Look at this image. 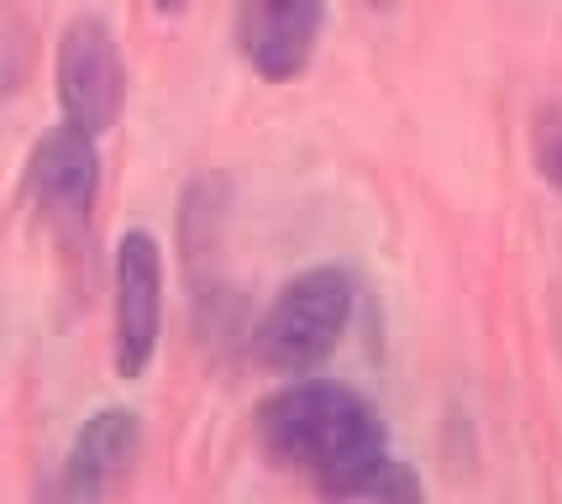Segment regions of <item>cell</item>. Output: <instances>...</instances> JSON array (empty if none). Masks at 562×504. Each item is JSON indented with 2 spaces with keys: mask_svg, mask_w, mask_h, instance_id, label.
I'll list each match as a JSON object with an SVG mask.
<instances>
[{
  "mask_svg": "<svg viewBox=\"0 0 562 504\" xmlns=\"http://www.w3.org/2000/svg\"><path fill=\"white\" fill-rule=\"evenodd\" d=\"M263 452L326 500H420L416 473L390 457V432L358 389L326 379H294L258 405Z\"/></svg>",
  "mask_w": 562,
  "mask_h": 504,
  "instance_id": "1",
  "label": "cell"
},
{
  "mask_svg": "<svg viewBox=\"0 0 562 504\" xmlns=\"http://www.w3.org/2000/svg\"><path fill=\"white\" fill-rule=\"evenodd\" d=\"M32 69V32L11 0H0V96H16Z\"/></svg>",
  "mask_w": 562,
  "mask_h": 504,
  "instance_id": "8",
  "label": "cell"
},
{
  "mask_svg": "<svg viewBox=\"0 0 562 504\" xmlns=\"http://www.w3.org/2000/svg\"><path fill=\"white\" fill-rule=\"evenodd\" d=\"M95 179H100V153H95V132H85L79 121H58L48 137L32 153V194L53 221L79 226L90 216V200H95Z\"/></svg>",
  "mask_w": 562,
  "mask_h": 504,
  "instance_id": "6",
  "label": "cell"
},
{
  "mask_svg": "<svg viewBox=\"0 0 562 504\" xmlns=\"http://www.w3.org/2000/svg\"><path fill=\"white\" fill-rule=\"evenodd\" d=\"M531 147H537L541 179L562 194V105H541L537 126H531Z\"/></svg>",
  "mask_w": 562,
  "mask_h": 504,
  "instance_id": "9",
  "label": "cell"
},
{
  "mask_svg": "<svg viewBox=\"0 0 562 504\" xmlns=\"http://www.w3.org/2000/svg\"><path fill=\"white\" fill-rule=\"evenodd\" d=\"M368 5H379V11H384V5H390V0H368Z\"/></svg>",
  "mask_w": 562,
  "mask_h": 504,
  "instance_id": "11",
  "label": "cell"
},
{
  "mask_svg": "<svg viewBox=\"0 0 562 504\" xmlns=\"http://www.w3.org/2000/svg\"><path fill=\"white\" fill-rule=\"evenodd\" d=\"M352 321V279L342 268H305L273 294L269 315L252 332V358L269 373L305 379L337 352Z\"/></svg>",
  "mask_w": 562,
  "mask_h": 504,
  "instance_id": "2",
  "label": "cell"
},
{
  "mask_svg": "<svg viewBox=\"0 0 562 504\" xmlns=\"http://www.w3.org/2000/svg\"><path fill=\"white\" fill-rule=\"evenodd\" d=\"M158 11H184V0H153Z\"/></svg>",
  "mask_w": 562,
  "mask_h": 504,
  "instance_id": "10",
  "label": "cell"
},
{
  "mask_svg": "<svg viewBox=\"0 0 562 504\" xmlns=\"http://www.w3.org/2000/svg\"><path fill=\"white\" fill-rule=\"evenodd\" d=\"M321 26H326V0H243L237 5V48L258 79L290 85L311 69Z\"/></svg>",
  "mask_w": 562,
  "mask_h": 504,
  "instance_id": "5",
  "label": "cell"
},
{
  "mask_svg": "<svg viewBox=\"0 0 562 504\" xmlns=\"http://www.w3.org/2000/svg\"><path fill=\"white\" fill-rule=\"evenodd\" d=\"M137 441H143V426H137L132 410H122V405L95 410L69 447L64 494L69 500H100L105 489H116L122 473L132 468V457H137Z\"/></svg>",
  "mask_w": 562,
  "mask_h": 504,
  "instance_id": "7",
  "label": "cell"
},
{
  "mask_svg": "<svg viewBox=\"0 0 562 504\" xmlns=\"http://www.w3.org/2000/svg\"><path fill=\"white\" fill-rule=\"evenodd\" d=\"M58 105H64V116L79 121L95 137L122 121L126 105L122 48H116L111 26L95 22V16H79V22L64 26V43H58Z\"/></svg>",
  "mask_w": 562,
  "mask_h": 504,
  "instance_id": "3",
  "label": "cell"
},
{
  "mask_svg": "<svg viewBox=\"0 0 562 504\" xmlns=\"http://www.w3.org/2000/svg\"><path fill=\"white\" fill-rule=\"evenodd\" d=\"M164 332V253L153 232L116 242V373L143 379Z\"/></svg>",
  "mask_w": 562,
  "mask_h": 504,
  "instance_id": "4",
  "label": "cell"
}]
</instances>
